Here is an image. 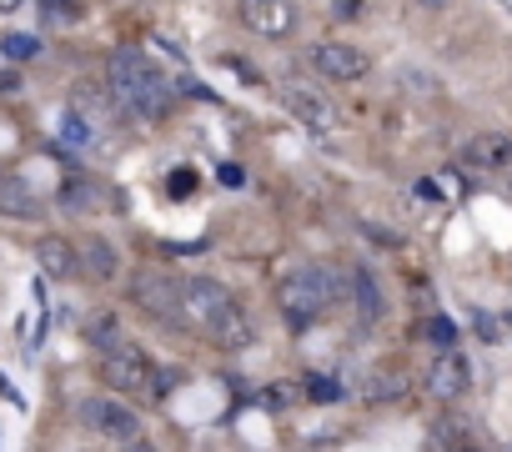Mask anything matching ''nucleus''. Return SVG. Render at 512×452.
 I'll return each instance as SVG.
<instances>
[{
  "label": "nucleus",
  "instance_id": "nucleus-26",
  "mask_svg": "<svg viewBox=\"0 0 512 452\" xmlns=\"http://www.w3.org/2000/svg\"><path fill=\"white\" fill-rule=\"evenodd\" d=\"M362 6H367V0H332V16H337V21H357Z\"/></svg>",
  "mask_w": 512,
  "mask_h": 452
},
{
  "label": "nucleus",
  "instance_id": "nucleus-20",
  "mask_svg": "<svg viewBox=\"0 0 512 452\" xmlns=\"http://www.w3.org/2000/svg\"><path fill=\"white\" fill-rule=\"evenodd\" d=\"M292 402H297V387H292V382H277V387L262 392V407H272V412H287Z\"/></svg>",
  "mask_w": 512,
  "mask_h": 452
},
{
  "label": "nucleus",
  "instance_id": "nucleus-30",
  "mask_svg": "<svg viewBox=\"0 0 512 452\" xmlns=\"http://www.w3.org/2000/svg\"><path fill=\"white\" fill-rule=\"evenodd\" d=\"M417 6H427V11H442V6H447V0H417Z\"/></svg>",
  "mask_w": 512,
  "mask_h": 452
},
{
  "label": "nucleus",
  "instance_id": "nucleus-16",
  "mask_svg": "<svg viewBox=\"0 0 512 452\" xmlns=\"http://www.w3.org/2000/svg\"><path fill=\"white\" fill-rule=\"evenodd\" d=\"M86 342H91V347H101V352L121 347V342H126V337H121V317H116V312H101V317H91V327H86Z\"/></svg>",
  "mask_w": 512,
  "mask_h": 452
},
{
  "label": "nucleus",
  "instance_id": "nucleus-2",
  "mask_svg": "<svg viewBox=\"0 0 512 452\" xmlns=\"http://www.w3.org/2000/svg\"><path fill=\"white\" fill-rule=\"evenodd\" d=\"M332 302H337V277L327 267H302L277 287V312L292 332H307L317 317H327Z\"/></svg>",
  "mask_w": 512,
  "mask_h": 452
},
{
  "label": "nucleus",
  "instance_id": "nucleus-25",
  "mask_svg": "<svg viewBox=\"0 0 512 452\" xmlns=\"http://www.w3.org/2000/svg\"><path fill=\"white\" fill-rule=\"evenodd\" d=\"M226 66H231V71H236V76H241V81H246V86H267V81H262V76H256V66H246V61H241V56H226Z\"/></svg>",
  "mask_w": 512,
  "mask_h": 452
},
{
  "label": "nucleus",
  "instance_id": "nucleus-11",
  "mask_svg": "<svg viewBox=\"0 0 512 452\" xmlns=\"http://www.w3.org/2000/svg\"><path fill=\"white\" fill-rule=\"evenodd\" d=\"M462 161L472 171H507L512 166V136L502 131H477L467 146H462Z\"/></svg>",
  "mask_w": 512,
  "mask_h": 452
},
{
  "label": "nucleus",
  "instance_id": "nucleus-24",
  "mask_svg": "<svg viewBox=\"0 0 512 452\" xmlns=\"http://www.w3.org/2000/svg\"><path fill=\"white\" fill-rule=\"evenodd\" d=\"M166 191H171V196H186V191H196V171H171Z\"/></svg>",
  "mask_w": 512,
  "mask_h": 452
},
{
  "label": "nucleus",
  "instance_id": "nucleus-4",
  "mask_svg": "<svg viewBox=\"0 0 512 452\" xmlns=\"http://www.w3.org/2000/svg\"><path fill=\"white\" fill-rule=\"evenodd\" d=\"M277 96H282V106H287L307 131H317V136H337V131H342V111H337L317 86H307V81H282Z\"/></svg>",
  "mask_w": 512,
  "mask_h": 452
},
{
  "label": "nucleus",
  "instance_id": "nucleus-5",
  "mask_svg": "<svg viewBox=\"0 0 512 452\" xmlns=\"http://www.w3.org/2000/svg\"><path fill=\"white\" fill-rule=\"evenodd\" d=\"M101 377H106V387H111V392H121V397H131V392H151L156 362L146 357V347H136V342H121V347H111V352H106V362H101Z\"/></svg>",
  "mask_w": 512,
  "mask_h": 452
},
{
  "label": "nucleus",
  "instance_id": "nucleus-12",
  "mask_svg": "<svg viewBox=\"0 0 512 452\" xmlns=\"http://www.w3.org/2000/svg\"><path fill=\"white\" fill-rule=\"evenodd\" d=\"M36 262H41V272H46L51 282H71V277H81L76 242H66V237H41V242H36Z\"/></svg>",
  "mask_w": 512,
  "mask_h": 452
},
{
  "label": "nucleus",
  "instance_id": "nucleus-23",
  "mask_svg": "<svg viewBox=\"0 0 512 452\" xmlns=\"http://www.w3.org/2000/svg\"><path fill=\"white\" fill-rule=\"evenodd\" d=\"M307 397H312V402H337L342 387H337L332 377H312V382H307Z\"/></svg>",
  "mask_w": 512,
  "mask_h": 452
},
{
  "label": "nucleus",
  "instance_id": "nucleus-22",
  "mask_svg": "<svg viewBox=\"0 0 512 452\" xmlns=\"http://www.w3.org/2000/svg\"><path fill=\"white\" fill-rule=\"evenodd\" d=\"M427 337H432V347H442V352H447V347L457 342V327H452L447 317H432V322H427Z\"/></svg>",
  "mask_w": 512,
  "mask_h": 452
},
{
  "label": "nucleus",
  "instance_id": "nucleus-9",
  "mask_svg": "<svg viewBox=\"0 0 512 452\" xmlns=\"http://www.w3.org/2000/svg\"><path fill=\"white\" fill-rule=\"evenodd\" d=\"M312 66H317L322 81H342V86L367 76V56H362L357 46H347V41H327V46H317V51H312Z\"/></svg>",
  "mask_w": 512,
  "mask_h": 452
},
{
  "label": "nucleus",
  "instance_id": "nucleus-27",
  "mask_svg": "<svg viewBox=\"0 0 512 452\" xmlns=\"http://www.w3.org/2000/svg\"><path fill=\"white\" fill-rule=\"evenodd\" d=\"M121 452H156V442H151L146 432H136L131 442H121Z\"/></svg>",
  "mask_w": 512,
  "mask_h": 452
},
{
  "label": "nucleus",
  "instance_id": "nucleus-19",
  "mask_svg": "<svg viewBox=\"0 0 512 452\" xmlns=\"http://www.w3.org/2000/svg\"><path fill=\"white\" fill-rule=\"evenodd\" d=\"M0 51H6V61H36L41 56V41L26 36V31H11V36H0Z\"/></svg>",
  "mask_w": 512,
  "mask_h": 452
},
{
  "label": "nucleus",
  "instance_id": "nucleus-17",
  "mask_svg": "<svg viewBox=\"0 0 512 452\" xmlns=\"http://www.w3.org/2000/svg\"><path fill=\"white\" fill-rule=\"evenodd\" d=\"M211 342H216V347H226V352L246 347V342H251V322H246V312L236 307V312H231V317H226V322L211 332Z\"/></svg>",
  "mask_w": 512,
  "mask_h": 452
},
{
  "label": "nucleus",
  "instance_id": "nucleus-31",
  "mask_svg": "<svg viewBox=\"0 0 512 452\" xmlns=\"http://www.w3.org/2000/svg\"><path fill=\"white\" fill-rule=\"evenodd\" d=\"M502 6H507V11H512V0H502Z\"/></svg>",
  "mask_w": 512,
  "mask_h": 452
},
{
  "label": "nucleus",
  "instance_id": "nucleus-29",
  "mask_svg": "<svg viewBox=\"0 0 512 452\" xmlns=\"http://www.w3.org/2000/svg\"><path fill=\"white\" fill-rule=\"evenodd\" d=\"M21 6H26V0H0V16H16Z\"/></svg>",
  "mask_w": 512,
  "mask_h": 452
},
{
  "label": "nucleus",
  "instance_id": "nucleus-10",
  "mask_svg": "<svg viewBox=\"0 0 512 452\" xmlns=\"http://www.w3.org/2000/svg\"><path fill=\"white\" fill-rule=\"evenodd\" d=\"M467 382H472V372H467V357H457L452 347H447V352H437V362H432V372H427V387H432V397H437V402H457V397L467 392Z\"/></svg>",
  "mask_w": 512,
  "mask_h": 452
},
{
  "label": "nucleus",
  "instance_id": "nucleus-28",
  "mask_svg": "<svg viewBox=\"0 0 512 452\" xmlns=\"http://www.w3.org/2000/svg\"><path fill=\"white\" fill-rule=\"evenodd\" d=\"M221 181L226 186H241V166H221Z\"/></svg>",
  "mask_w": 512,
  "mask_h": 452
},
{
  "label": "nucleus",
  "instance_id": "nucleus-13",
  "mask_svg": "<svg viewBox=\"0 0 512 452\" xmlns=\"http://www.w3.org/2000/svg\"><path fill=\"white\" fill-rule=\"evenodd\" d=\"M76 257H81V277L86 282H116V272H121V257H116V247L106 237H81Z\"/></svg>",
  "mask_w": 512,
  "mask_h": 452
},
{
  "label": "nucleus",
  "instance_id": "nucleus-18",
  "mask_svg": "<svg viewBox=\"0 0 512 452\" xmlns=\"http://www.w3.org/2000/svg\"><path fill=\"white\" fill-rule=\"evenodd\" d=\"M347 282H352V302L362 307V322L372 327V317H377V307H382V297H377V282H372L367 272H352Z\"/></svg>",
  "mask_w": 512,
  "mask_h": 452
},
{
  "label": "nucleus",
  "instance_id": "nucleus-1",
  "mask_svg": "<svg viewBox=\"0 0 512 452\" xmlns=\"http://www.w3.org/2000/svg\"><path fill=\"white\" fill-rule=\"evenodd\" d=\"M106 86L116 96V106L136 121H166L171 106H176V86L166 71H156V61L136 46H121L111 51L106 61Z\"/></svg>",
  "mask_w": 512,
  "mask_h": 452
},
{
  "label": "nucleus",
  "instance_id": "nucleus-15",
  "mask_svg": "<svg viewBox=\"0 0 512 452\" xmlns=\"http://www.w3.org/2000/svg\"><path fill=\"white\" fill-rule=\"evenodd\" d=\"M101 196H106V191H101L91 176H76V181H66V186H61V206H66V211H96V206H101Z\"/></svg>",
  "mask_w": 512,
  "mask_h": 452
},
{
  "label": "nucleus",
  "instance_id": "nucleus-7",
  "mask_svg": "<svg viewBox=\"0 0 512 452\" xmlns=\"http://www.w3.org/2000/svg\"><path fill=\"white\" fill-rule=\"evenodd\" d=\"M81 422H86L91 432L111 437V442H131V437L141 432V417H136L126 402H116V397H86V402H81Z\"/></svg>",
  "mask_w": 512,
  "mask_h": 452
},
{
  "label": "nucleus",
  "instance_id": "nucleus-8",
  "mask_svg": "<svg viewBox=\"0 0 512 452\" xmlns=\"http://www.w3.org/2000/svg\"><path fill=\"white\" fill-rule=\"evenodd\" d=\"M241 26L262 41H287L297 31V6L292 0H241Z\"/></svg>",
  "mask_w": 512,
  "mask_h": 452
},
{
  "label": "nucleus",
  "instance_id": "nucleus-14",
  "mask_svg": "<svg viewBox=\"0 0 512 452\" xmlns=\"http://www.w3.org/2000/svg\"><path fill=\"white\" fill-rule=\"evenodd\" d=\"M0 211H6V216H21V221H31V216L41 211V201H36V191H31L21 176H0Z\"/></svg>",
  "mask_w": 512,
  "mask_h": 452
},
{
  "label": "nucleus",
  "instance_id": "nucleus-3",
  "mask_svg": "<svg viewBox=\"0 0 512 452\" xmlns=\"http://www.w3.org/2000/svg\"><path fill=\"white\" fill-rule=\"evenodd\" d=\"M231 312H236V302L216 277H186L181 282V327H196V332L211 337Z\"/></svg>",
  "mask_w": 512,
  "mask_h": 452
},
{
  "label": "nucleus",
  "instance_id": "nucleus-6",
  "mask_svg": "<svg viewBox=\"0 0 512 452\" xmlns=\"http://www.w3.org/2000/svg\"><path fill=\"white\" fill-rule=\"evenodd\" d=\"M131 297L141 312L161 317V322H181V277H166V272H136L131 282Z\"/></svg>",
  "mask_w": 512,
  "mask_h": 452
},
{
  "label": "nucleus",
  "instance_id": "nucleus-21",
  "mask_svg": "<svg viewBox=\"0 0 512 452\" xmlns=\"http://www.w3.org/2000/svg\"><path fill=\"white\" fill-rule=\"evenodd\" d=\"M61 136H66L71 146H86V141H91V126H86V116H76V111H71V116L61 121Z\"/></svg>",
  "mask_w": 512,
  "mask_h": 452
}]
</instances>
